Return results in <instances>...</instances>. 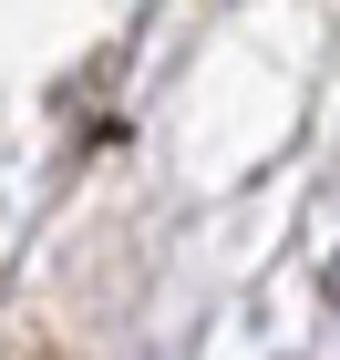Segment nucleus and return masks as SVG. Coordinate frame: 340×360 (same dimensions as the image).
I'll use <instances>...</instances> for the list:
<instances>
[{
  "label": "nucleus",
  "mask_w": 340,
  "mask_h": 360,
  "mask_svg": "<svg viewBox=\"0 0 340 360\" xmlns=\"http://www.w3.org/2000/svg\"><path fill=\"white\" fill-rule=\"evenodd\" d=\"M330 309H340V268H330Z\"/></svg>",
  "instance_id": "f257e3e1"
}]
</instances>
